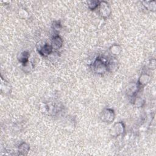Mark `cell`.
<instances>
[{"label":"cell","mask_w":156,"mask_h":156,"mask_svg":"<svg viewBox=\"0 0 156 156\" xmlns=\"http://www.w3.org/2000/svg\"><path fill=\"white\" fill-rule=\"evenodd\" d=\"M91 68L96 73L102 74L107 71L108 65L102 58L98 57L93 63Z\"/></svg>","instance_id":"6da1fadb"},{"label":"cell","mask_w":156,"mask_h":156,"mask_svg":"<svg viewBox=\"0 0 156 156\" xmlns=\"http://www.w3.org/2000/svg\"><path fill=\"white\" fill-rule=\"evenodd\" d=\"M125 127L122 122H118L114 124L110 130V134L113 136H118L124 132Z\"/></svg>","instance_id":"7a4b0ae2"},{"label":"cell","mask_w":156,"mask_h":156,"mask_svg":"<svg viewBox=\"0 0 156 156\" xmlns=\"http://www.w3.org/2000/svg\"><path fill=\"white\" fill-rule=\"evenodd\" d=\"M101 119L105 122H111L115 119V113L112 109H105L101 116Z\"/></svg>","instance_id":"3957f363"},{"label":"cell","mask_w":156,"mask_h":156,"mask_svg":"<svg viewBox=\"0 0 156 156\" xmlns=\"http://www.w3.org/2000/svg\"><path fill=\"white\" fill-rule=\"evenodd\" d=\"M99 12H100L101 15L104 18H107L110 15V13H111L110 9L108 4L105 1L100 2Z\"/></svg>","instance_id":"277c9868"},{"label":"cell","mask_w":156,"mask_h":156,"mask_svg":"<svg viewBox=\"0 0 156 156\" xmlns=\"http://www.w3.org/2000/svg\"><path fill=\"white\" fill-rule=\"evenodd\" d=\"M63 44V40L59 35L54 36L52 39L51 46L53 49H60Z\"/></svg>","instance_id":"5b68a950"},{"label":"cell","mask_w":156,"mask_h":156,"mask_svg":"<svg viewBox=\"0 0 156 156\" xmlns=\"http://www.w3.org/2000/svg\"><path fill=\"white\" fill-rule=\"evenodd\" d=\"M52 51H53V48L51 44H45L40 49L38 52L41 55L46 57L49 55L50 54H51Z\"/></svg>","instance_id":"8992f818"},{"label":"cell","mask_w":156,"mask_h":156,"mask_svg":"<svg viewBox=\"0 0 156 156\" xmlns=\"http://www.w3.org/2000/svg\"><path fill=\"white\" fill-rule=\"evenodd\" d=\"M29 53L27 51H23L22 52H21L18 56V60L23 63L24 65L27 63L28 62V60H29Z\"/></svg>","instance_id":"52a82bcc"},{"label":"cell","mask_w":156,"mask_h":156,"mask_svg":"<svg viewBox=\"0 0 156 156\" xmlns=\"http://www.w3.org/2000/svg\"><path fill=\"white\" fill-rule=\"evenodd\" d=\"M29 145L26 143H22L18 147V152L20 155H26L29 150Z\"/></svg>","instance_id":"ba28073f"},{"label":"cell","mask_w":156,"mask_h":156,"mask_svg":"<svg viewBox=\"0 0 156 156\" xmlns=\"http://www.w3.org/2000/svg\"><path fill=\"white\" fill-rule=\"evenodd\" d=\"M150 80H151V77L146 74H143L139 78L138 84L139 85H145Z\"/></svg>","instance_id":"9c48e42d"},{"label":"cell","mask_w":156,"mask_h":156,"mask_svg":"<svg viewBox=\"0 0 156 156\" xmlns=\"http://www.w3.org/2000/svg\"><path fill=\"white\" fill-rule=\"evenodd\" d=\"M110 51L111 52V53L113 55H118L121 51V48L119 45L117 44H115L113 45L110 48Z\"/></svg>","instance_id":"30bf717a"},{"label":"cell","mask_w":156,"mask_h":156,"mask_svg":"<svg viewBox=\"0 0 156 156\" xmlns=\"http://www.w3.org/2000/svg\"><path fill=\"white\" fill-rule=\"evenodd\" d=\"M99 4H100V1H88V7L91 10H94L96 8H97L98 6L99 5Z\"/></svg>","instance_id":"8fae6325"},{"label":"cell","mask_w":156,"mask_h":156,"mask_svg":"<svg viewBox=\"0 0 156 156\" xmlns=\"http://www.w3.org/2000/svg\"><path fill=\"white\" fill-rule=\"evenodd\" d=\"M54 27L55 29H58L60 28V23H58V21H56V22H54Z\"/></svg>","instance_id":"7c38bea8"}]
</instances>
